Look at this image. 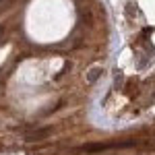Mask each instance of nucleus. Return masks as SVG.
I'll return each mask as SVG.
<instances>
[{
	"label": "nucleus",
	"instance_id": "nucleus-1",
	"mask_svg": "<svg viewBox=\"0 0 155 155\" xmlns=\"http://www.w3.org/2000/svg\"><path fill=\"white\" fill-rule=\"evenodd\" d=\"M101 68H99V66H95V68H91V71H89V74H87V81H89V83H95L97 79H99V77H101Z\"/></svg>",
	"mask_w": 155,
	"mask_h": 155
},
{
	"label": "nucleus",
	"instance_id": "nucleus-2",
	"mask_svg": "<svg viewBox=\"0 0 155 155\" xmlns=\"http://www.w3.org/2000/svg\"><path fill=\"white\" fill-rule=\"evenodd\" d=\"M46 128H44V130H35V132H31V134H29V137H27V139H29V141H35L37 137H41V134H46Z\"/></svg>",
	"mask_w": 155,
	"mask_h": 155
}]
</instances>
